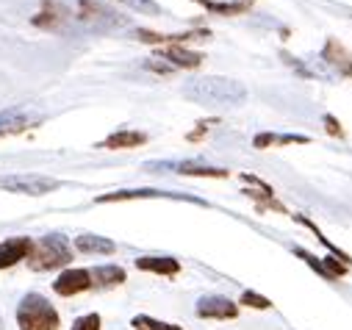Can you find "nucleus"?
Here are the masks:
<instances>
[{
    "mask_svg": "<svg viewBox=\"0 0 352 330\" xmlns=\"http://www.w3.org/2000/svg\"><path fill=\"white\" fill-rule=\"evenodd\" d=\"M184 98H189L192 103L200 106H211V109H230V106H241L247 100V89L244 84L233 78H197L189 80L184 87Z\"/></svg>",
    "mask_w": 352,
    "mask_h": 330,
    "instance_id": "nucleus-1",
    "label": "nucleus"
},
{
    "mask_svg": "<svg viewBox=\"0 0 352 330\" xmlns=\"http://www.w3.org/2000/svg\"><path fill=\"white\" fill-rule=\"evenodd\" d=\"M28 267L34 272H47V270H58L64 264L72 261V250L64 236L58 233H50V236H42L39 241H34L31 253H28Z\"/></svg>",
    "mask_w": 352,
    "mask_h": 330,
    "instance_id": "nucleus-2",
    "label": "nucleus"
},
{
    "mask_svg": "<svg viewBox=\"0 0 352 330\" xmlns=\"http://www.w3.org/2000/svg\"><path fill=\"white\" fill-rule=\"evenodd\" d=\"M17 324L20 330H58L61 319H58V311L42 294L31 292L17 305Z\"/></svg>",
    "mask_w": 352,
    "mask_h": 330,
    "instance_id": "nucleus-3",
    "label": "nucleus"
},
{
    "mask_svg": "<svg viewBox=\"0 0 352 330\" xmlns=\"http://www.w3.org/2000/svg\"><path fill=\"white\" fill-rule=\"evenodd\" d=\"M0 189L39 197V195H47V192L58 189V181L47 178V175H0Z\"/></svg>",
    "mask_w": 352,
    "mask_h": 330,
    "instance_id": "nucleus-4",
    "label": "nucleus"
},
{
    "mask_svg": "<svg viewBox=\"0 0 352 330\" xmlns=\"http://www.w3.org/2000/svg\"><path fill=\"white\" fill-rule=\"evenodd\" d=\"M147 197H172V200H189L197 206H206V200L192 197V195H175V192H158V189H122L111 195H100L95 203H120V200H147Z\"/></svg>",
    "mask_w": 352,
    "mask_h": 330,
    "instance_id": "nucleus-5",
    "label": "nucleus"
},
{
    "mask_svg": "<svg viewBox=\"0 0 352 330\" xmlns=\"http://www.w3.org/2000/svg\"><path fill=\"white\" fill-rule=\"evenodd\" d=\"M86 289H92V275L89 270H67L61 272L56 280H53V292L61 294V297H72V294H80Z\"/></svg>",
    "mask_w": 352,
    "mask_h": 330,
    "instance_id": "nucleus-6",
    "label": "nucleus"
},
{
    "mask_svg": "<svg viewBox=\"0 0 352 330\" xmlns=\"http://www.w3.org/2000/svg\"><path fill=\"white\" fill-rule=\"evenodd\" d=\"M197 316L200 319H236L239 316V305L228 297H219V294H211V297H203L197 302Z\"/></svg>",
    "mask_w": 352,
    "mask_h": 330,
    "instance_id": "nucleus-7",
    "label": "nucleus"
},
{
    "mask_svg": "<svg viewBox=\"0 0 352 330\" xmlns=\"http://www.w3.org/2000/svg\"><path fill=\"white\" fill-rule=\"evenodd\" d=\"M31 247H34V239H28V236H17V239L0 241V270H9L14 264L25 261L28 253H31Z\"/></svg>",
    "mask_w": 352,
    "mask_h": 330,
    "instance_id": "nucleus-8",
    "label": "nucleus"
},
{
    "mask_svg": "<svg viewBox=\"0 0 352 330\" xmlns=\"http://www.w3.org/2000/svg\"><path fill=\"white\" fill-rule=\"evenodd\" d=\"M34 122H36V117H31V114H28V109H23V106L6 109V111H0V136L20 133V131L31 128Z\"/></svg>",
    "mask_w": 352,
    "mask_h": 330,
    "instance_id": "nucleus-9",
    "label": "nucleus"
},
{
    "mask_svg": "<svg viewBox=\"0 0 352 330\" xmlns=\"http://www.w3.org/2000/svg\"><path fill=\"white\" fill-rule=\"evenodd\" d=\"M136 267L142 272H155V275H164V278H175L181 272V264L172 256H142V258H136Z\"/></svg>",
    "mask_w": 352,
    "mask_h": 330,
    "instance_id": "nucleus-10",
    "label": "nucleus"
},
{
    "mask_svg": "<svg viewBox=\"0 0 352 330\" xmlns=\"http://www.w3.org/2000/svg\"><path fill=\"white\" fill-rule=\"evenodd\" d=\"M161 58H166L169 67H186V69L200 67V61H203L200 53L186 50L184 45H161Z\"/></svg>",
    "mask_w": 352,
    "mask_h": 330,
    "instance_id": "nucleus-11",
    "label": "nucleus"
},
{
    "mask_svg": "<svg viewBox=\"0 0 352 330\" xmlns=\"http://www.w3.org/2000/svg\"><path fill=\"white\" fill-rule=\"evenodd\" d=\"M244 181H247V184H255V186H258V189H247L244 195H247V197H252V200H258V208H261V211L272 208V211H278V214H286V208H283V206H280V203L275 200V192H272V189H270L267 184H261V181H258L255 175H244Z\"/></svg>",
    "mask_w": 352,
    "mask_h": 330,
    "instance_id": "nucleus-12",
    "label": "nucleus"
},
{
    "mask_svg": "<svg viewBox=\"0 0 352 330\" xmlns=\"http://www.w3.org/2000/svg\"><path fill=\"white\" fill-rule=\"evenodd\" d=\"M139 42L147 45H184L189 39H208V31H195V34H153V31H136Z\"/></svg>",
    "mask_w": 352,
    "mask_h": 330,
    "instance_id": "nucleus-13",
    "label": "nucleus"
},
{
    "mask_svg": "<svg viewBox=\"0 0 352 330\" xmlns=\"http://www.w3.org/2000/svg\"><path fill=\"white\" fill-rule=\"evenodd\" d=\"M75 247L86 256H111L117 250V244L111 239H103V236H92V233H83L75 239Z\"/></svg>",
    "mask_w": 352,
    "mask_h": 330,
    "instance_id": "nucleus-14",
    "label": "nucleus"
},
{
    "mask_svg": "<svg viewBox=\"0 0 352 330\" xmlns=\"http://www.w3.org/2000/svg\"><path fill=\"white\" fill-rule=\"evenodd\" d=\"M322 56H324L333 67H338V72H341V75H349V78H352V53H349L341 42L327 39V45H324Z\"/></svg>",
    "mask_w": 352,
    "mask_h": 330,
    "instance_id": "nucleus-15",
    "label": "nucleus"
},
{
    "mask_svg": "<svg viewBox=\"0 0 352 330\" xmlns=\"http://www.w3.org/2000/svg\"><path fill=\"white\" fill-rule=\"evenodd\" d=\"M144 142H147V133H142V131H117L109 139H103L98 147H103V150H128V147H139Z\"/></svg>",
    "mask_w": 352,
    "mask_h": 330,
    "instance_id": "nucleus-16",
    "label": "nucleus"
},
{
    "mask_svg": "<svg viewBox=\"0 0 352 330\" xmlns=\"http://www.w3.org/2000/svg\"><path fill=\"white\" fill-rule=\"evenodd\" d=\"M195 3H203V6H206L208 12H214V14H228V17H233V14L250 12L252 0H195Z\"/></svg>",
    "mask_w": 352,
    "mask_h": 330,
    "instance_id": "nucleus-17",
    "label": "nucleus"
},
{
    "mask_svg": "<svg viewBox=\"0 0 352 330\" xmlns=\"http://www.w3.org/2000/svg\"><path fill=\"white\" fill-rule=\"evenodd\" d=\"M89 275L95 278L92 280V286H120L122 280H125V270L122 267H114V264H109V267H95V270H89Z\"/></svg>",
    "mask_w": 352,
    "mask_h": 330,
    "instance_id": "nucleus-18",
    "label": "nucleus"
},
{
    "mask_svg": "<svg viewBox=\"0 0 352 330\" xmlns=\"http://www.w3.org/2000/svg\"><path fill=\"white\" fill-rule=\"evenodd\" d=\"M136 330H181L178 324H169V322H158V319H153V316H133V322H131Z\"/></svg>",
    "mask_w": 352,
    "mask_h": 330,
    "instance_id": "nucleus-19",
    "label": "nucleus"
},
{
    "mask_svg": "<svg viewBox=\"0 0 352 330\" xmlns=\"http://www.w3.org/2000/svg\"><path fill=\"white\" fill-rule=\"evenodd\" d=\"M241 302H244L247 308H258V311L272 308V300H270V297H261V294H255V292H244V294H241Z\"/></svg>",
    "mask_w": 352,
    "mask_h": 330,
    "instance_id": "nucleus-20",
    "label": "nucleus"
},
{
    "mask_svg": "<svg viewBox=\"0 0 352 330\" xmlns=\"http://www.w3.org/2000/svg\"><path fill=\"white\" fill-rule=\"evenodd\" d=\"M72 330H100V316L98 314H86V316H78Z\"/></svg>",
    "mask_w": 352,
    "mask_h": 330,
    "instance_id": "nucleus-21",
    "label": "nucleus"
},
{
    "mask_svg": "<svg viewBox=\"0 0 352 330\" xmlns=\"http://www.w3.org/2000/svg\"><path fill=\"white\" fill-rule=\"evenodd\" d=\"M128 6L139 9V12H150V14H158V6L153 3V0H125Z\"/></svg>",
    "mask_w": 352,
    "mask_h": 330,
    "instance_id": "nucleus-22",
    "label": "nucleus"
},
{
    "mask_svg": "<svg viewBox=\"0 0 352 330\" xmlns=\"http://www.w3.org/2000/svg\"><path fill=\"white\" fill-rule=\"evenodd\" d=\"M324 125H327V133H333V136H344V131H341V122H338L333 114H324Z\"/></svg>",
    "mask_w": 352,
    "mask_h": 330,
    "instance_id": "nucleus-23",
    "label": "nucleus"
},
{
    "mask_svg": "<svg viewBox=\"0 0 352 330\" xmlns=\"http://www.w3.org/2000/svg\"><path fill=\"white\" fill-rule=\"evenodd\" d=\"M0 330H3V316H0Z\"/></svg>",
    "mask_w": 352,
    "mask_h": 330,
    "instance_id": "nucleus-24",
    "label": "nucleus"
}]
</instances>
